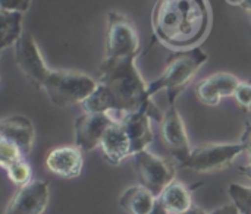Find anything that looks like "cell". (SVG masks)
<instances>
[{"mask_svg":"<svg viewBox=\"0 0 251 214\" xmlns=\"http://www.w3.org/2000/svg\"><path fill=\"white\" fill-rule=\"evenodd\" d=\"M151 120L153 119L147 110L129 112V113L122 115L119 122L131 140L132 156H135L140 151L147 150L149 145L153 143L154 135L151 131Z\"/></svg>","mask_w":251,"mask_h":214,"instance_id":"14","label":"cell"},{"mask_svg":"<svg viewBox=\"0 0 251 214\" xmlns=\"http://www.w3.org/2000/svg\"><path fill=\"white\" fill-rule=\"evenodd\" d=\"M22 12L0 9V50L16 44L22 37Z\"/></svg>","mask_w":251,"mask_h":214,"instance_id":"19","label":"cell"},{"mask_svg":"<svg viewBox=\"0 0 251 214\" xmlns=\"http://www.w3.org/2000/svg\"><path fill=\"white\" fill-rule=\"evenodd\" d=\"M135 59V56L104 57L99 69L97 87L81 104L82 110L93 113L119 112L122 115L147 110L153 120L162 122L163 113L149 95V84L138 72Z\"/></svg>","mask_w":251,"mask_h":214,"instance_id":"1","label":"cell"},{"mask_svg":"<svg viewBox=\"0 0 251 214\" xmlns=\"http://www.w3.org/2000/svg\"><path fill=\"white\" fill-rule=\"evenodd\" d=\"M249 16H250V21H251V12H250V13H249Z\"/></svg>","mask_w":251,"mask_h":214,"instance_id":"31","label":"cell"},{"mask_svg":"<svg viewBox=\"0 0 251 214\" xmlns=\"http://www.w3.org/2000/svg\"><path fill=\"white\" fill-rule=\"evenodd\" d=\"M232 4H237V6L243 7V9L247 10L249 13L251 12V0H234Z\"/></svg>","mask_w":251,"mask_h":214,"instance_id":"27","label":"cell"},{"mask_svg":"<svg viewBox=\"0 0 251 214\" xmlns=\"http://www.w3.org/2000/svg\"><path fill=\"white\" fill-rule=\"evenodd\" d=\"M4 172L7 173L10 182L13 185H16L18 188L25 187L26 184H29L32 181V170L24 159H21V160L9 165L7 167H4Z\"/></svg>","mask_w":251,"mask_h":214,"instance_id":"20","label":"cell"},{"mask_svg":"<svg viewBox=\"0 0 251 214\" xmlns=\"http://www.w3.org/2000/svg\"><path fill=\"white\" fill-rule=\"evenodd\" d=\"M182 214H209L207 212H204L203 209H200V207H197V206H193L190 210H187L185 213Z\"/></svg>","mask_w":251,"mask_h":214,"instance_id":"28","label":"cell"},{"mask_svg":"<svg viewBox=\"0 0 251 214\" xmlns=\"http://www.w3.org/2000/svg\"><path fill=\"white\" fill-rule=\"evenodd\" d=\"M241 143L244 145V153L247 154L249 157V163L244 165V166H240V172L243 175H246L247 178H251V123L250 122H246V126H244V132H243V137H241Z\"/></svg>","mask_w":251,"mask_h":214,"instance_id":"23","label":"cell"},{"mask_svg":"<svg viewBox=\"0 0 251 214\" xmlns=\"http://www.w3.org/2000/svg\"><path fill=\"white\" fill-rule=\"evenodd\" d=\"M31 6V0H0V9L16 10L25 13Z\"/></svg>","mask_w":251,"mask_h":214,"instance_id":"25","label":"cell"},{"mask_svg":"<svg viewBox=\"0 0 251 214\" xmlns=\"http://www.w3.org/2000/svg\"><path fill=\"white\" fill-rule=\"evenodd\" d=\"M21 159H24L22 151L13 143L0 138V163H1V167L4 169L9 165L18 162Z\"/></svg>","mask_w":251,"mask_h":214,"instance_id":"22","label":"cell"},{"mask_svg":"<svg viewBox=\"0 0 251 214\" xmlns=\"http://www.w3.org/2000/svg\"><path fill=\"white\" fill-rule=\"evenodd\" d=\"M153 214H168V212L159 204V201H157V207H156V210H154V213Z\"/></svg>","mask_w":251,"mask_h":214,"instance_id":"29","label":"cell"},{"mask_svg":"<svg viewBox=\"0 0 251 214\" xmlns=\"http://www.w3.org/2000/svg\"><path fill=\"white\" fill-rule=\"evenodd\" d=\"M115 122L109 113L84 112L75 120V145L82 153L100 148L103 135Z\"/></svg>","mask_w":251,"mask_h":214,"instance_id":"9","label":"cell"},{"mask_svg":"<svg viewBox=\"0 0 251 214\" xmlns=\"http://www.w3.org/2000/svg\"><path fill=\"white\" fill-rule=\"evenodd\" d=\"M160 129H162L163 143L171 151L172 159L178 163V166H181V163H184L190 156L191 147H190L184 120L175 106H169L168 110L163 113Z\"/></svg>","mask_w":251,"mask_h":214,"instance_id":"11","label":"cell"},{"mask_svg":"<svg viewBox=\"0 0 251 214\" xmlns=\"http://www.w3.org/2000/svg\"><path fill=\"white\" fill-rule=\"evenodd\" d=\"M154 38L172 48L197 47L210 28L206 0H157L151 12Z\"/></svg>","mask_w":251,"mask_h":214,"instance_id":"2","label":"cell"},{"mask_svg":"<svg viewBox=\"0 0 251 214\" xmlns=\"http://www.w3.org/2000/svg\"><path fill=\"white\" fill-rule=\"evenodd\" d=\"M207 60L209 56L200 46L172 53L166 59L163 73L149 84V95L153 98L157 93L166 91L169 106H175L178 97L185 91Z\"/></svg>","mask_w":251,"mask_h":214,"instance_id":"3","label":"cell"},{"mask_svg":"<svg viewBox=\"0 0 251 214\" xmlns=\"http://www.w3.org/2000/svg\"><path fill=\"white\" fill-rule=\"evenodd\" d=\"M121 207L128 214H153L157 198L143 185L128 188L119 198Z\"/></svg>","mask_w":251,"mask_h":214,"instance_id":"17","label":"cell"},{"mask_svg":"<svg viewBox=\"0 0 251 214\" xmlns=\"http://www.w3.org/2000/svg\"><path fill=\"white\" fill-rule=\"evenodd\" d=\"M97 79L87 73L75 71H50L43 91L57 107H71L82 104L96 90Z\"/></svg>","mask_w":251,"mask_h":214,"instance_id":"4","label":"cell"},{"mask_svg":"<svg viewBox=\"0 0 251 214\" xmlns=\"http://www.w3.org/2000/svg\"><path fill=\"white\" fill-rule=\"evenodd\" d=\"M229 197L240 213L251 214V187H246L241 184H231Z\"/></svg>","mask_w":251,"mask_h":214,"instance_id":"21","label":"cell"},{"mask_svg":"<svg viewBox=\"0 0 251 214\" xmlns=\"http://www.w3.org/2000/svg\"><path fill=\"white\" fill-rule=\"evenodd\" d=\"M100 150L103 153L104 160L113 166H118L128 157H132L131 140L119 120L110 125L106 134L103 135Z\"/></svg>","mask_w":251,"mask_h":214,"instance_id":"16","label":"cell"},{"mask_svg":"<svg viewBox=\"0 0 251 214\" xmlns=\"http://www.w3.org/2000/svg\"><path fill=\"white\" fill-rule=\"evenodd\" d=\"M247 113H250L251 115V104H250V107H249V110H247Z\"/></svg>","mask_w":251,"mask_h":214,"instance_id":"30","label":"cell"},{"mask_svg":"<svg viewBox=\"0 0 251 214\" xmlns=\"http://www.w3.org/2000/svg\"><path fill=\"white\" fill-rule=\"evenodd\" d=\"M134 169L140 184L147 188L156 198L175 181L178 163L171 159H162L150 153L149 150L140 151L132 156Z\"/></svg>","mask_w":251,"mask_h":214,"instance_id":"5","label":"cell"},{"mask_svg":"<svg viewBox=\"0 0 251 214\" xmlns=\"http://www.w3.org/2000/svg\"><path fill=\"white\" fill-rule=\"evenodd\" d=\"M50 200V187L44 181H31L18 188L3 214H43Z\"/></svg>","mask_w":251,"mask_h":214,"instance_id":"10","label":"cell"},{"mask_svg":"<svg viewBox=\"0 0 251 214\" xmlns=\"http://www.w3.org/2000/svg\"><path fill=\"white\" fill-rule=\"evenodd\" d=\"M244 153L243 143L240 144H204L191 148L190 156L179 167L190 169L199 173H212L224 170Z\"/></svg>","mask_w":251,"mask_h":214,"instance_id":"7","label":"cell"},{"mask_svg":"<svg viewBox=\"0 0 251 214\" xmlns=\"http://www.w3.org/2000/svg\"><path fill=\"white\" fill-rule=\"evenodd\" d=\"M15 51V62L24 76L29 81V84L37 88L43 90L44 82L51 69L47 68L41 51L37 46V41L29 32L22 34V37L13 46Z\"/></svg>","mask_w":251,"mask_h":214,"instance_id":"8","label":"cell"},{"mask_svg":"<svg viewBox=\"0 0 251 214\" xmlns=\"http://www.w3.org/2000/svg\"><path fill=\"white\" fill-rule=\"evenodd\" d=\"M209 214H241L238 210H237V207L234 206V204H228V206H224V207H221V209H216L215 212H212V213Z\"/></svg>","mask_w":251,"mask_h":214,"instance_id":"26","label":"cell"},{"mask_svg":"<svg viewBox=\"0 0 251 214\" xmlns=\"http://www.w3.org/2000/svg\"><path fill=\"white\" fill-rule=\"evenodd\" d=\"M46 166L51 173L59 178L75 179L82 172V151L76 145L53 148L46 157Z\"/></svg>","mask_w":251,"mask_h":214,"instance_id":"13","label":"cell"},{"mask_svg":"<svg viewBox=\"0 0 251 214\" xmlns=\"http://www.w3.org/2000/svg\"><path fill=\"white\" fill-rule=\"evenodd\" d=\"M240 79L229 72H218L201 79L196 87L199 100L207 106H218L222 98L234 97Z\"/></svg>","mask_w":251,"mask_h":214,"instance_id":"12","label":"cell"},{"mask_svg":"<svg viewBox=\"0 0 251 214\" xmlns=\"http://www.w3.org/2000/svg\"><path fill=\"white\" fill-rule=\"evenodd\" d=\"M0 138L13 143L24 156H28L34 147L35 128L28 118L13 115L0 122Z\"/></svg>","mask_w":251,"mask_h":214,"instance_id":"15","label":"cell"},{"mask_svg":"<svg viewBox=\"0 0 251 214\" xmlns=\"http://www.w3.org/2000/svg\"><path fill=\"white\" fill-rule=\"evenodd\" d=\"M140 54V38L134 24L124 13L110 10L107 13L106 54L109 59H121Z\"/></svg>","mask_w":251,"mask_h":214,"instance_id":"6","label":"cell"},{"mask_svg":"<svg viewBox=\"0 0 251 214\" xmlns=\"http://www.w3.org/2000/svg\"><path fill=\"white\" fill-rule=\"evenodd\" d=\"M234 97L240 104V107L244 112H247L251 104V82H240Z\"/></svg>","mask_w":251,"mask_h":214,"instance_id":"24","label":"cell"},{"mask_svg":"<svg viewBox=\"0 0 251 214\" xmlns=\"http://www.w3.org/2000/svg\"><path fill=\"white\" fill-rule=\"evenodd\" d=\"M159 204L168 214H182L190 210L193 204V191L181 182L174 181L157 198Z\"/></svg>","mask_w":251,"mask_h":214,"instance_id":"18","label":"cell"}]
</instances>
